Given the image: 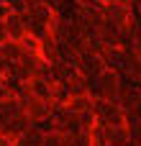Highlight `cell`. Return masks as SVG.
I'll list each match as a JSON object with an SVG mask.
<instances>
[{"label": "cell", "instance_id": "1", "mask_svg": "<svg viewBox=\"0 0 141 146\" xmlns=\"http://www.w3.org/2000/svg\"><path fill=\"white\" fill-rule=\"evenodd\" d=\"M8 28H10V31H13V33H21V31H23V28H21V23H18V21H10V23H8Z\"/></svg>", "mask_w": 141, "mask_h": 146}]
</instances>
